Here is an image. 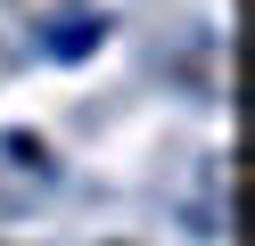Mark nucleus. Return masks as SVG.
Instances as JSON below:
<instances>
[{
    "mask_svg": "<svg viewBox=\"0 0 255 246\" xmlns=\"http://www.w3.org/2000/svg\"><path fill=\"white\" fill-rule=\"evenodd\" d=\"M8 8H17V16H33V25H58V16H74L83 0H8Z\"/></svg>",
    "mask_w": 255,
    "mask_h": 246,
    "instance_id": "2",
    "label": "nucleus"
},
{
    "mask_svg": "<svg viewBox=\"0 0 255 246\" xmlns=\"http://www.w3.org/2000/svg\"><path fill=\"white\" fill-rule=\"evenodd\" d=\"M107 246H124V238H107Z\"/></svg>",
    "mask_w": 255,
    "mask_h": 246,
    "instance_id": "3",
    "label": "nucleus"
},
{
    "mask_svg": "<svg viewBox=\"0 0 255 246\" xmlns=\"http://www.w3.org/2000/svg\"><path fill=\"white\" fill-rule=\"evenodd\" d=\"M198 90L214 98V107L231 98V49H222V33H206V41H198Z\"/></svg>",
    "mask_w": 255,
    "mask_h": 246,
    "instance_id": "1",
    "label": "nucleus"
}]
</instances>
